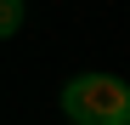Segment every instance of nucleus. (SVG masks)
Listing matches in <instances>:
<instances>
[{
	"label": "nucleus",
	"instance_id": "obj_1",
	"mask_svg": "<svg viewBox=\"0 0 130 125\" xmlns=\"http://www.w3.org/2000/svg\"><path fill=\"white\" fill-rule=\"evenodd\" d=\"M62 114L74 125H130V85L113 74H79L62 85Z\"/></svg>",
	"mask_w": 130,
	"mask_h": 125
},
{
	"label": "nucleus",
	"instance_id": "obj_2",
	"mask_svg": "<svg viewBox=\"0 0 130 125\" xmlns=\"http://www.w3.org/2000/svg\"><path fill=\"white\" fill-rule=\"evenodd\" d=\"M23 11H28L23 0H0V40H11L17 29H23Z\"/></svg>",
	"mask_w": 130,
	"mask_h": 125
}]
</instances>
